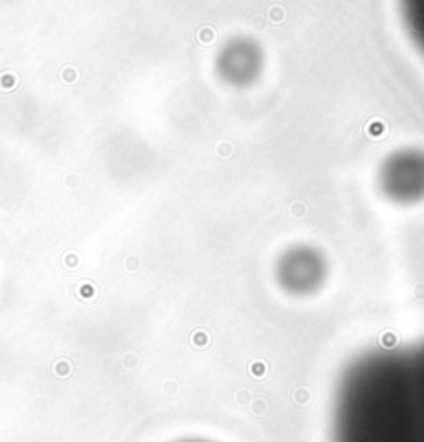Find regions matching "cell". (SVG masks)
Instances as JSON below:
<instances>
[{
	"instance_id": "obj_2",
	"label": "cell",
	"mask_w": 424,
	"mask_h": 442,
	"mask_svg": "<svg viewBox=\"0 0 424 442\" xmlns=\"http://www.w3.org/2000/svg\"><path fill=\"white\" fill-rule=\"evenodd\" d=\"M387 190L399 200L424 196V157L408 153L393 159L387 169Z\"/></svg>"
},
{
	"instance_id": "obj_3",
	"label": "cell",
	"mask_w": 424,
	"mask_h": 442,
	"mask_svg": "<svg viewBox=\"0 0 424 442\" xmlns=\"http://www.w3.org/2000/svg\"><path fill=\"white\" fill-rule=\"evenodd\" d=\"M399 6L414 44L424 56V0H399Z\"/></svg>"
},
{
	"instance_id": "obj_1",
	"label": "cell",
	"mask_w": 424,
	"mask_h": 442,
	"mask_svg": "<svg viewBox=\"0 0 424 442\" xmlns=\"http://www.w3.org/2000/svg\"><path fill=\"white\" fill-rule=\"evenodd\" d=\"M331 442H424V339L366 351L344 370Z\"/></svg>"
},
{
	"instance_id": "obj_4",
	"label": "cell",
	"mask_w": 424,
	"mask_h": 442,
	"mask_svg": "<svg viewBox=\"0 0 424 442\" xmlns=\"http://www.w3.org/2000/svg\"><path fill=\"white\" fill-rule=\"evenodd\" d=\"M193 442H195V440H193Z\"/></svg>"
}]
</instances>
